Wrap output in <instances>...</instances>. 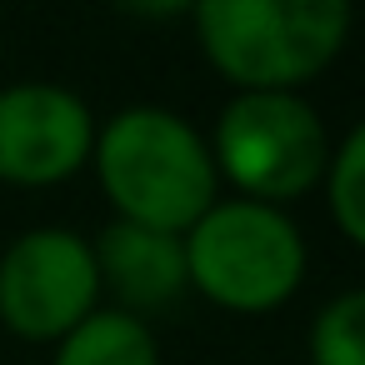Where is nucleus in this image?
<instances>
[{"label":"nucleus","instance_id":"obj_3","mask_svg":"<svg viewBox=\"0 0 365 365\" xmlns=\"http://www.w3.org/2000/svg\"><path fill=\"white\" fill-rule=\"evenodd\" d=\"M180 245L190 290L235 315L280 310L305 280V235L275 205L215 200Z\"/></svg>","mask_w":365,"mask_h":365},{"label":"nucleus","instance_id":"obj_5","mask_svg":"<svg viewBox=\"0 0 365 365\" xmlns=\"http://www.w3.org/2000/svg\"><path fill=\"white\" fill-rule=\"evenodd\" d=\"M101 310L91 240L66 225H36L0 255V325L21 340L56 345Z\"/></svg>","mask_w":365,"mask_h":365},{"label":"nucleus","instance_id":"obj_4","mask_svg":"<svg viewBox=\"0 0 365 365\" xmlns=\"http://www.w3.org/2000/svg\"><path fill=\"white\" fill-rule=\"evenodd\" d=\"M205 145L215 175L230 180L240 200L275 210L320 190V175L330 165L325 120L305 96H235Z\"/></svg>","mask_w":365,"mask_h":365},{"label":"nucleus","instance_id":"obj_6","mask_svg":"<svg viewBox=\"0 0 365 365\" xmlns=\"http://www.w3.org/2000/svg\"><path fill=\"white\" fill-rule=\"evenodd\" d=\"M96 115L56 81L0 86V180L6 185H61L91 165Z\"/></svg>","mask_w":365,"mask_h":365},{"label":"nucleus","instance_id":"obj_8","mask_svg":"<svg viewBox=\"0 0 365 365\" xmlns=\"http://www.w3.org/2000/svg\"><path fill=\"white\" fill-rule=\"evenodd\" d=\"M51 365H160L155 330L120 310H96L66 340H56Z\"/></svg>","mask_w":365,"mask_h":365},{"label":"nucleus","instance_id":"obj_2","mask_svg":"<svg viewBox=\"0 0 365 365\" xmlns=\"http://www.w3.org/2000/svg\"><path fill=\"white\" fill-rule=\"evenodd\" d=\"M190 21L235 96H300L335 66L355 16L345 0H205Z\"/></svg>","mask_w":365,"mask_h":365},{"label":"nucleus","instance_id":"obj_7","mask_svg":"<svg viewBox=\"0 0 365 365\" xmlns=\"http://www.w3.org/2000/svg\"><path fill=\"white\" fill-rule=\"evenodd\" d=\"M91 255H96V275H101V295L110 290L120 300V315H155L165 305H175L190 280H185V245L180 235H165V230H145V225H125V220H110L96 240H91Z\"/></svg>","mask_w":365,"mask_h":365},{"label":"nucleus","instance_id":"obj_10","mask_svg":"<svg viewBox=\"0 0 365 365\" xmlns=\"http://www.w3.org/2000/svg\"><path fill=\"white\" fill-rule=\"evenodd\" d=\"M305 350L310 365H365V295L340 290L335 300H325L310 320Z\"/></svg>","mask_w":365,"mask_h":365},{"label":"nucleus","instance_id":"obj_9","mask_svg":"<svg viewBox=\"0 0 365 365\" xmlns=\"http://www.w3.org/2000/svg\"><path fill=\"white\" fill-rule=\"evenodd\" d=\"M325 210L345 245H365V130L350 125L340 145H330V165L320 175Z\"/></svg>","mask_w":365,"mask_h":365},{"label":"nucleus","instance_id":"obj_1","mask_svg":"<svg viewBox=\"0 0 365 365\" xmlns=\"http://www.w3.org/2000/svg\"><path fill=\"white\" fill-rule=\"evenodd\" d=\"M96 180L125 225L185 235L220 195L205 135L165 106H125L96 125Z\"/></svg>","mask_w":365,"mask_h":365}]
</instances>
